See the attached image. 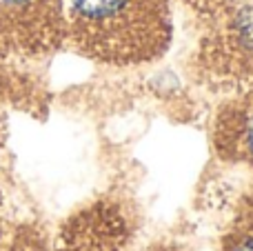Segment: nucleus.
Here are the masks:
<instances>
[{"mask_svg": "<svg viewBox=\"0 0 253 251\" xmlns=\"http://www.w3.org/2000/svg\"><path fill=\"white\" fill-rule=\"evenodd\" d=\"M62 36L107 65L156 60L171 42L169 0H60Z\"/></svg>", "mask_w": 253, "mask_h": 251, "instance_id": "1", "label": "nucleus"}, {"mask_svg": "<svg viewBox=\"0 0 253 251\" xmlns=\"http://www.w3.org/2000/svg\"><path fill=\"white\" fill-rule=\"evenodd\" d=\"M247 145H249V151L253 156V111H251L249 120H247Z\"/></svg>", "mask_w": 253, "mask_h": 251, "instance_id": "2", "label": "nucleus"}, {"mask_svg": "<svg viewBox=\"0 0 253 251\" xmlns=\"http://www.w3.org/2000/svg\"><path fill=\"white\" fill-rule=\"evenodd\" d=\"M236 251H253V238L247 240V243H242L240 247H236Z\"/></svg>", "mask_w": 253, "mask_h": 251, "instance_id": "3", "label": "nucleus"}]
</instances>
